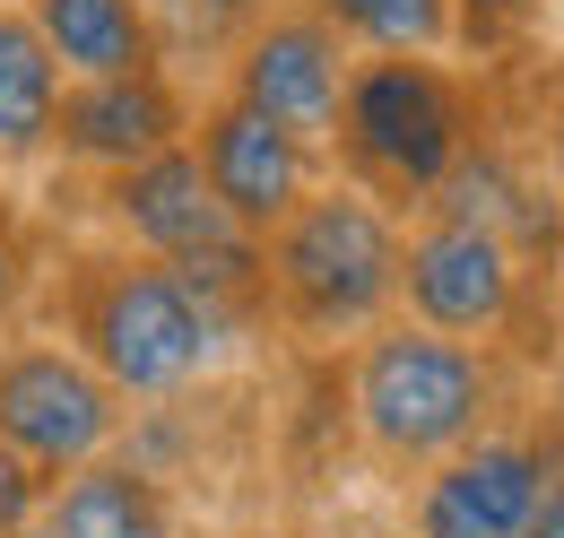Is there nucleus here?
Masks as SVG:
<instances>
[{
  "label": "nucleus",
  "instance_id": "nucleus-23",
  "mask_svg": "<svg viewBox=\"0 0 564 538\" xmlns=\"http://www.w3.org/2000/svg\"><path fill=\"white\" fill-rule=\"evenodd\" d=\"M539 9H564V0H539Z\"/></svg>",
  "mask_w": 564,
  "mask_h": 538
},
{
  "label": "nucleus",
  "instance_id": "nucleus-8",
  "mask_svg": "<svg viewBox=\"0 0 564 538\" xmlns=\"http://www.w3.org/2000/svg\"><path fill=\"white\" fill-rule=\"evenodd\" d=\"M192 157H200V174H209L217 208H226L243 235L286 226L295 201L330 174L322 148H304L295 131H279L270 114H252V105H235V96H217V87L192 105Z\"/></svg>",
  "mask_w": 564,
  "mask_h": 538
},
{
  "label": "nucleus",
  "instance_id": "nucleus-20",
  "mask_svg": "<svg viewBox=\"0 0 564 538\" xmlns=\"http://www.w3.org/2000/svg\"><path fill=\"white\" fill-rule=\"evenodd\" d=\"M547 183H556V295H564V105H556V131H547Z\"/></svg>",
  "mask_w": 564,
  "mask_h": 538
},
{
  "label": "nucleus",
  "instance_id": "nucleus-18",
  "mask_svg": "<svg viewBox=\"0 0 564 538\" xmlns=\"http://www.w3.org/2000/svg\"><path fill=\"white\" fill-rule=\"evenodd\" d=\"M44 504H53V477L35 470V461H18V452L0 443V538L35 530V521H44Z\"/></svg>",
  "mask_w": 564,
  "mask_h": 538
},
{
  "label": "nucleus",
  "instance_id": "nucleus-14",
  "mask_svg": "<svg viewBox=\"0 0 564 538\" xmlns=\"http://www.w3.org/2000/svg\"><path fill=\"white\" fill-rule=\"evenodd\" d=\"M279 0H148V26H156V62L174 69L183 87L235 62V44L270 18Z\"/></svg>",
  "mask_w": 564,
  "mask_h": 538
},
{
  "label": "nucleus",
  "instance_id": "nucleus-5",
  "mask_svg": "<svg viewBox=\"0 0 564 538\" xmlns=\"http://www.w3.org/2000/svg\"><path fill=\"white\" fill-rule=\"evenodd\" d=\"M122 391L78 356L70 338H0V443L44 477H70L105 452H122Z\"/></svg>",
  "mask_w": 564,
  "mask_h": 538
},
{
  "label": "nucleus",
  "instance_id": "nucleus-9",
  "mask_svg": "<svg viewBox=\"0 0 564 538\" xmlns=\"http://www.w3.org/2000/svg\"><path fill=\"white\" fill-rule=\"evenodd\" d=\"M192 87L174 69H122V78H70L62 87V114H53V157L78 174H122L148 165L165 148L192 139Z\"/></svg>",
  "mask_w": 564,
  "mask_h": 538
},
{
  "label": "nucleus",
  "instance_id": "nucleus-2",
  "mask_svg": "<svg viewBox=\"0 0 564 538\" xmlns=\"http://www.w3.org/2000/svg\"><path fill=\"white\" fill-rule=\"evenodd\" d=\"M400 208L356 192L348 174H322L286 226L261 235L270 269V322L295 338H365L400 313Z\"/></svg>",
  "mask_w": 564,
  "mask_h": 538
},
{
  "label": "nucleus",
  "instance_id": "nucleus-3",
  "mask_svg": "<svg viewBox=\"0 0 564 538\" xmlns=\"http://www.w3.org/2000/svg\"><path fill=\"white\" fill-rule=\"evenodd\" d=\"M478 148V87L434 53H356L330 165L382 208H425Z\"/></svg>",
  "mask_w": 564,
  "mask_h": 538
},
{
  "label": "nucleus",
  "instance_id": "nucleus-16",
  "mask_svg": "<svg viewBox=\"0 0 564 538\" xmlns=\"http://www.w3.org/2000/svg\"><path fill=\"white\" fill-rule=\"evenodd\" d=\"M35 287H44V244H35V217L18 208V192H0V338L26 322Z\"/></svg>",
  "mask_w": 564,
  "mask_h": 538
},
{
  "label": "nucleus",
  "instance_id": "nucleus-4",
  "mask_svg": "<svg viewBox=\"0 0 564 538\" xmlns=\"http://www.w3.org/2000/svg\"><path fill=\"white\" fill-rule=\"evenodd\" d=\"M348 417L373 461L434 470V461H452L460 443H478L495 426V365L469 338L382 322L348 356Z\"/></svg>",
  "mask_w": 564,
  "mask_h": 538
},
{
  "label": "nucleus",
  "instance_id": "nucleus-21",
  "mask_svg": "<svg viewBox=\"0 0 564 538\" xmlns=\"http://www.w3.org/2000/svg\"><path fill=\"white\" fill-rule=\"evenodd\" d=\"M235 538H304V530H270V521H261V530H235Z\"/></svg>",
  "mask_w": 564,
  "mask_h": 538
},
{
  "label": "nucleus",
  "instance_id": "nucleus-11",
  "mask_svg": "<svg viewBox=\"0 0 564 538\" xmlns=\"http://www.w3.org/2000/svg\"><path fill=\"white\" fill-rule=\"evenodd\" d=\"M44 530H53V538H183V530H174V495H165V477L131 470L122 452H105V461H87V470L53 477Z\"/></svg>",
  "mask_w": 564,
  "mask_h": 538
},
{
  "label": "nucleus",
  "instance_id": "nucleus-13",
  "mask_svg": "<svg viewBox=\"0 0 564 538\" xmlns=\"http://www.w3.org/2000/svg\"><path fill=\"white\" fill-rule=\"evenodd\" d=\"M35 35L53 44L62 78H122V69H165L148 0H26Z\"/></svg>",
  "mask_w": 564,
  "mask_h": 538
},
{
  "label": "nucleus",
  "instance_id": "nucleus-12",
  "mask_svg": "<svg viewBox=\"0 0 564 538\" xmlns=\"http://www.w3.org/2000/svg\"><path fill=\"white\" fill-rule=\"evenodd\" d=\"M62 62L35 35L26 0H0V165H44L53 157V114H62Z\"/></svg>",
  "mask_w": 564,
  "mask_h": 538
},
{
  "label": "nucleus",
  "instance_id": "nucleus-10",
  "mask_svg": "<svg viewBox=\"0 0 564 538\" xmlns=\"http://www.w3.org/2000/svg\"><path fill=\"white\" fill-rule=\"evenodd\" d=\"M556 443L547 434H478L452 461H434L417 486V538H521L539 486L556 477Z\"/></svg>",
  "mask_w": 564,
  "mask_h": 538
},
{
  "label": "nucleus",
  "instance_id": "nucleus-1",
  "mask_svg": "<svg viewBox=\"0 0 564 538\" xmlns=\"http://www.w3.org/2000/svg\"><path fill=\"white\" fill-rule=\"evenodd\" d=\"M62 331L122 391V408L131 400L156 408V400L200 391L217 365H226V347L243 338L183 269L140 261V252L70 261V278H62Z\"/></svg>",
  "mask_w": 564,
  "mask_h": 538
},
{
  "label": "nucleus",
  "instance_id": "nucleus-17",
  "mask_svg": "<svg viewBox=\"0 0 564 538\" xmlns=\"http://www.w3.org/2000/svg\"><path fill=\"white\" fill-rule=\"evenodd\" d=\"M452 18H460V53H503L512 35H530L539 0H452Z\"/></svg>",
  "mask_w": 564,
  "mask_h": 538
},
{
  "label": "nucleus",
  "instance_id": "nucleus-19",
  "mask_svg": "<svg viewBox=\"0 0 564 538\" xmlns=\"http://www.w3.org/2000/svg\"><path fill=\"white\" fill-rule=\"evenodd\" d=\"M521 538H564V461H556V477L539 486V504H530V530Z\"/></svg>",
  "mask_w": 564,
  "mask_h": 538
},
{
  "label": "nucleus",
  "instance_id": "nucleus-15",
  "mask_svg": "<svg viewBox=\"0 0 564 538\" xmlns=\"http://www.w3.org/2000/svg\"><path fill=\"white\" fill-rule=\"evenodd\" d=\"M348 53H460L452 0H304Z\"/></svg>",
  "mask_w": 564,
  "mask_h": 538
},
{
  "label": "nucleus",
  "instance_id": "nucleus-7",
  "mask_svg": "<svg viewBox=\"0 0 564 538\" xmlns=\"http://www.w3.org/2000/svg\"><path fill=\"white\" fill-rule=\"evenodd\" d=\"M348 69H356L348 44H339V35H330L304 0H279V9H270L243 44H235V62L217 69V96H235V105L270 114L279 131H295L304 148H322V157H330Z\"/></svg>",
  "mask_w": 564,
  "mask_h": 538
},
{
  "label": "nucleus",
  "instance_id": "nucleus-6",
  "mask_svg": "<svg viewBox=\"0 0 564 538\" xmlns=\"http://www.w3.org/2000/svg\"><path fill=\"white\" fill-rule=\"evenodd\" d=\"M521 278H530V261H521L503 235L425 208L417 226L400 235V322L487 347V338H503L512 313H521Z\"/></svg>",
  "mask_w": 564,
  "mask_h": 538
},
{
  "label": "nucleus",
  "instance_id": "nucleus-22",
  "mask_svg": "<svg viewBox=\"0 0 564 538\" xmlns=\"http://www.w3.org/2000/svg\"><path fill=\"white\" fill-rule=\"evenodd\" d=\"M18 538H53V530H44V521H35V530H18Z\"/></svg>",
  "mask_w": 564,
  "mask_h": 538
}]
</instances>
